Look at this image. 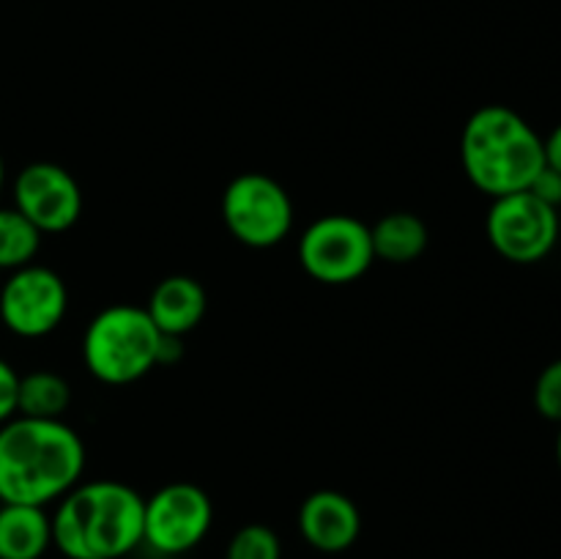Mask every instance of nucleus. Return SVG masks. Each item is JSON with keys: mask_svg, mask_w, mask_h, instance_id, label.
Listing matches in <instances>:
<instances>
[{"mask_svg": "<svg viewBox=\"0 0 561 559\" xmlns=\"http://www.w3.org/2000/svg\"><path fill=\"white\" fill-rule=\"evenodd\" d=\"M53 546V521L36 504H0V559H42Z\"/></svg>", "mask_w": 561, "mask_h": 559, "instance_id": "nucleus-13", "label": "nucleus"}, {"mask_svg": "<svg viewBox=\"0 0 561 559\" xmlns=\"http://www.w3.org/2000/svg\"><path fill=\"white\" fill-rule=\"evenodd\" d=\"M222 219L236 241L252 250H268L294 228V203L272 175L241 173L225 186Z\"/></svg>", "mask_w": 561, "mask_h": 559, "instance_id": "nucleus-5", "label": "nucleus"}, {"mask_svg": "<svg viewBox=\"0 0 561 559\" xmlns=\"http://www.w3.org/2000/svg\"><path fill=\"white\" fill-rule=\"evenodd\" d=\"M460 162L477 190L502 197L529 190L546 168V146L524 115L504 104H485L466 121Z\"/></svg>", "mask_w": 561, "mask_h": 559, "instance_id": "nucleus-3", "label": "nucleus"}, {"mask_svg": "<svg viewBox=\"0 0 561 559\" xmlns=\"http://www.w3.org/2000/svg\"><path fill=\"white\" fill-rule=\"evenodd\" d=\"M529 192H531V195L540 197L542 203H548V206L559 208L561 206V173L546 164V168L537 173V179L531 181Z\"/></svg>", "mask_w": 561, "mask_h": 559, "instance_id": "nucleus-20", "label": "nucleus"}, {"mask_svg": "<svg viewBox=\"0 0 561 559\" xmlns=\"http://www.w3.org/2000/svg\"><path fill=\"white\" fill-rule=\"evenodd\" d=\"M214 521V504L201 486L170 482L146 499L142 515V543L159 554H186L208 535Z\"/></svg>", "mask_w": 561, "mask_h": 559, "instance_id": "nucleus-8", "label": "nucleus"}, {"mask_svg": "<svg viewBox=\"0 0 561 559\" xmlns=\"http://www.w3.org/2000/svg\"><path fill=\"white\" fill-rule=\"evenodd\" d=\"M488 241L510 263H537L559 241V212L529 190L493 197L488 212Z\"/></svg>", "mask_w": 561, "mask_h": 559, "instance_id": "nucleus-7", "label": "nucleus"}, {"mask_svg": "<svg viewBox=\"0 0 561 559\" xmlns=\"http://www.w3.org/2000/svg\"><path fill=\"white\" fill-rule=\"evenodd\" d=\"M42 247V233L16 208L0 206V269L27 266Z\"/></svg>", "mask_w": 561, "mask_h": 559, "instance_id": "nucleus-16", "label": "nucleus"}, {"mask_svg": "<svg viewBox=\"0 0 561 559\" xmlns=\"http://www.w3.org/2000/svg\"><path fill=\"white\" fill-rule=\"evenodd\" d=\"M14 208L38 233H64L82 214L80 184L60 164L31 162L14 179Z\"/></svg>", "mask_w": 561, "mask_h": 559, "instance_id": "nucleus-10", "label": "nucleus"}, {"mask_svg": "<svg viewBox=\"0 0 561 559\" xmlns=\"http://www.w3.org/2000/svg\"><path fill=\"white\" fill-rule=\"evenodd\" d=\"M181 356H184V338H175V334H162V338H159L157 365H175Z\"/></svg>", "mask_w": 561, "mask_h": 559, "instance_id": "nucleus-21", "label": "nucleus"}, {"mask_svg": "<svg viewBox=\"0 0 561 559\" xmlns=\"http://www.w3.org/2000/svg\"><path fill=\"white\" fill-rule=\"evenodd\" d=\"M71 403V387L64 376L53 370H33L20 376L16 414L33 420H60Z\"/></svg>", "mask_w": 561, "mask_h": 559, "instance_id": "nucleus-15", "label": "nucleus"}, {"mask_svg": "<svg viewBox=\"0 0 561 559\" xmlns=\"http://www.w3.org/2000/svg\"><path fill=\"white\" fill-rule=\"evenodd\" d=\"M5 186V164H3V157H0V192H3Z\"/></svg>", "mask_w": 561, "mask_h": 559, "instance_id": "nucleus-23", "label": "nucleus"}, {"mask_svg": "<svg viewBox=\"0 0 561 559\" xmlns=\"http://www.w3.org/2000/svg\"><path fill=\"white\" fill-rule=\"evenodd\" d=\"M162 332L146 307L113 305L96 312L82 338V360L104 384H131L157 367Z\"/></svg>", "mask_w": 561, "mask_h": 559, "instance_id": "nucleus-4", "label": "nucleus"}, {"mask_svg": "<svg viewBox=\"0 0 561 559\" xmlns=\"http://www.w3.org/2000/svg\"><path fill=\"white\" fill-rule=\"evenodd\" d=\"M225 559H283V543L266 524H247L230 537Z\"/></svg>", "mask_w": 561, "mask_h": 559, "instance_id": "nucleus-17", "label": "nucleus"}, {"mask_svg": "<svg viewBox=\"0 0 561 559\" xmlns=\"http://www.w3.org/2000/svg\"><path fill=\"white\" fill-rule=\"evenodd\" d=\"M299 261L318 283H354L376 261L370 225L351 214H327L316 219L299 239Z\"/></svg>", "mask_w": 561, "mask_h": 559, "instance_id": "nucleus-6", "label": "nucleus"}, {"mask_svg": "<svg viewBox=\"0 0 561 559\" xmlns=\"http://www.w3.org/2000/svg\"><path fill=\"white\" fill-rule=\"evenodd\" d=\"M69 310V290L53 269L27 266L14 269L0 288V321L16 338H44L55 332Z\"/></svg>", "mask_w": 561, "mask_h": 559, "instance_id": "nucleus-9", "label": "nucleus"}, {"mask_svg": "<svg viewBox=\"0 0 561 559\" xmlns=\"http://www.w3.org/2000/svg\"><path fill=\"white\" fill-rule=\"evenodd\" d=\"M16 392H20V376L0 356V425L16 417Z\"/></svg>", "mask_w": 561, "mask_h": 559, "instance_id": "nucleus-19", "label": "nucleus"}, {"mask_svg": "<svg viewBox=\"0 0 561 559\" xmlns=\"http://www.w3.org/2000/svg\"><path fill=\"white\" fill-rule=\"evenodd\" d=\"M535 409L546 420L561 422V360H553L551 365L542 367L535 384Z\"/></svg>", "mask_w": 561, "mask_h": 559, "instance_id": "nucleus-18", "label": "nucleus"}, {"mask_svg": "<svg viewBox=\"0 0 561 559\" xmlns=\"http://www.w3.org/2000/svg\"><path fill=\"white\" fill-rule=\"evenodd\" d=\"M557 458H559V466H561V422H559V436H557Z\"/></svg>", "mask_w": 561, "mask_h": 559, "instance_id": "nucleus-24", "label": "nucleus"}, {"mask_svg": "<svg viewBox=\"0 0 561 559\" xmlns=\"http://www.w3.org/2000/svg\"><path fill=\"white\" fill-rule=\"evenodd\" d=\"M85 444L64 420L11 417L0 425V504L55 502L80 482Z\"/></svg>", "mask_w": 561, "mask_h": 559, "instance_id": "nucleus-1", "label": "nucleus"}, {"mask_svg": "<svg viewBox=\"0 0 561 559\" xmlns=\"http://www.w3.org/2000/svg\"><path fill=\"white\" fill-rule=\"evenodd\" d=\"M376 261L411 263L427 250V228L416 214L394 212L378 219L370 228Z\"/></svg>", "mask_w": 561, "mask_h": 559, "instance_id": "nucleus-14", "label": "nucleus"}, {"mask_svg": "<svg viewBox=\"0 0 561 559\" xmlns=\"http://www.w3.org/2000/svg\"><path fill=\"white\" fill-rule=\"evenodd\" d=\"M146 499L118 480H93L60 497L53 546L66 559H121L142 543Z\"/></svg>", "mask_w": 561, "mask_h": 559, "instance_id": "nucleus-2", "label": "nucleus"}, {"mask_svg": "<svg viewBox=\"0 0 561 559\" xmlns=\"http://www.w3.org/2000/svg\"><path fill=\"white\" fill-rule=\"evenodd\" d=\"M542 146H546V164H548V168L559 170V173H561V124L551 132V135L546 137V140H542Z\"/></svg>", "mask_w": 561, "mask_h": 559, "instance_id": "nucleus-22", "label": "nucleus"}, {"mask_svg": "<svg viewBox=\"0 0 561 559\" xmlns=\"http://www.w3.org/2000/svg\"><path fill=\"white\" fill-rule=\"evenodd\" d=\"M146 310L159 332L184 338L206 316V290L190 274H170L153 288Z\"/></svg>", "mask_w": 561, "mask_h": 559, "instance_id": "nucleus-12", "label": "nucleus"}, {"mask_svg": "<svg viewBox=\"0 0 561 559\" xmlns=\"http://www.w3.org/2000/svg\"><path fill=\"white\" fill-rule=\"evenodd\" d=\"M299 532L316 551L340 554L356 543L362 532V515L354 499L340 491L310 493L299 507Z\"/></svg>", "mask_w": 561, "mask_h": 559, "instance_id": "nucleus-11", "label": "nucleus"}]
</instances>
